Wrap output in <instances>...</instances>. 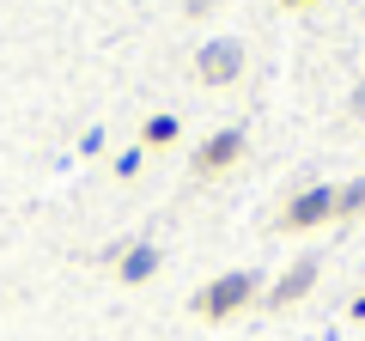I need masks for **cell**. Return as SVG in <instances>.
Wrapping results in <instances>:
<instances>
[{"mask_svg": "<svg viewBox=\"0 0 365 341\" xmlns=\"http://www.w3.org/2000/svg\"><path fill=\"white\" fill-rule=\"evenodd\" d=\"M237 67H244V43H232V37L207 43V49L195 55V73H201V86H225V79H237Z\"/></svg>", "mask_w": 365, "mask_h": 341, "instance_id": "277c9868", "label": "cell"}, {"mask_svg": "<svg viewBox=\"0 0 365 341\" xmlns=\"http://www.w3.org/2000/svg\"><path fill=\"white\" fill-rule=\"evenodd\" d=\"M353 317H359V323H365V292H359V299H353Z\"/></svg>", "mask_w": 365, "mask_h": 341, "instance_id": "30bf717a", "label": "cell"}, {"mask_svg": "<svg viewBox=\"0 0 365 341\" xmlns=\"http://www.w3.org/2000/svg\"><path fill=\"white\" fill-rule=\"evenodd\" d=\"M311 287H317V263L304 256V263H292L287 275L274 280V292H268V311H287V305H299V299H304Z\"/></svg>", "mask_w": 365, "mask_h": 341, "instance_id": "5b68a950", "label": "cell"}, {"mask_svg": "<svg viewBox=\"0 0 365 341\" xmlns=\"http://www.w3.org/2000/svg\"><path fill=\"white\" fill-rule=\"evenodd\" d=\"M323 220H335V189L329 183L299 189V195L280 208V232H311V225H323Z\"/></svg>", "mask_w": 365, "mask_h": 341, "instance_id": "7a4b0ae2", "label": "cell"}, {"mask_svg": "<svg viewBox=\"0 0 365 341\" xmlns=\"http://www.w3.org/2000/svg\"><path fill=\"white\" fill-rule=\"evenodd\" d=\"M237 158H244V128H220V134H207V141L195 146V170L201 177H220V170H232Z\"/></svg>", "mask_w": 365, "mask_h": 341, "instance_id": "3957f363", "label": "cell"}, {"mask_svg": "<svg viewBox=\"0 0 365 341\" xmlns=\"http://www.w3.org/2000/svg\"><path fill=\"white\" fill-rule=\"evenodd\" d=\"M146 141H153V146L177 141V116H153V122H146Z\"/></svg>", "mask_w": 365, "mask_h": 341, "instance_id": "ba28073f", "label": "cell"}, {"mask_svg": "<svg viewBox=\"0 0 365 341\" xmlns=\"http://www.w3.org/2000/svg\"><path fill=\"white\" fill-rule=\"evenodd\" d=\"M287 6H311V0H287Z\"/></svg>", "mask_w": 365, "mask_h": 341, "instance_id": "8fae6325", "label": "cell"}, {"mask_svg": "<svg viewBox=\"0 0 365 341\" xmlns=\"http://www.w3.org/2000/svg\"><path fill=\"white\" fill-rule=\"evenodd\" d=\"M153 268H158V250L153 244H134L128 256H122V280H128V287H134V280H146Z\"/></svg>", "mask_w": 365, "mask_h": 341, "instance_id": "8992f818", "label": "cell"}, {"mask_svg": "<svg viewBox=\"0 0 365 341\" xmlns=\"http://www.w3.org/2000/svg\"><path fill=\"white\" fill-rule=\"evenodd\" d=\"M359 208H365V177H359V183H347V189H335V220H353Z\"/></svg>", "mask_w": 365, "mask_h": 341, "instance_id": "52a82bcc", "label": "cell"}, {"mask_svg": "<svg viewBox=\"0 0 365 341\" xmlns=\"http://www.w3.org/2000/svg\"><path fill=\"white\" fill-rule=\"evenodd\" d=\"M353 116H365V86H359V98H353Z\"/></svg>", "mask_w": 365, "mask_h": 341, "instance_id": "9c48e42d", "label": "cell"}, {"mask_svg": "<svg viewBox=\"0 0 365 341\" xmlns=\"http://www.w3.org/2000/svg\"><path fill=\"white\" fill-rule=\"evenodd\" d=\"M256 299V275H220V280H207V287L195 292V317H207V323H225L232 311H244V305Z\"/></svg>", "mask_w": 365, "mask_h": 341, "instance_id": "6da1fadb", "label": "cell"}]
</instances>
